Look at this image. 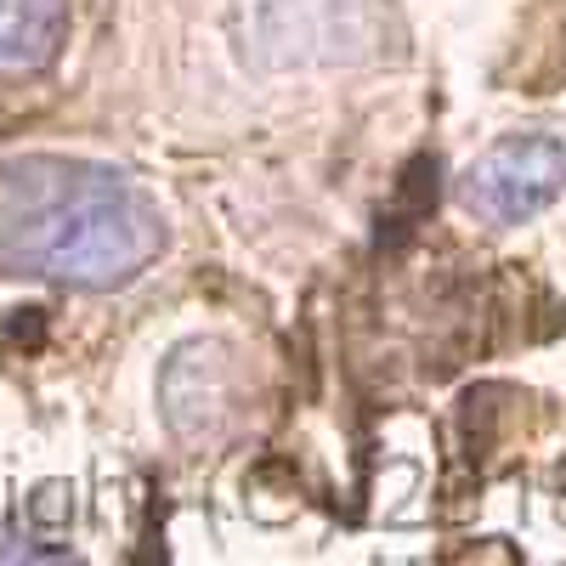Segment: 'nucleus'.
<instances>
[{
    "instance_id": "obj_2",
    "label": "nucleus",
    "mask_w": 566,
    "mask_h": 566,
    "mask_svg": "<svg viewBox=\"0 0 566 566\" xmlns=\"http://www.w3.org/2000/svg\"><path fill=\"white\" fill-rule=\"evenodd\" d=\"M250 45L277 74L363 69L397 45V18L386 0H255Z\"/></svg>"
},
{
    "instance_id": "obj_1",
    "label": "nucleus",
    "mask_w": 566,
    "mask_h": 566,
    "mask_svg": "<svg viewBox=\"0 0 566 566\" xmlns=\"http://www.w3.org/2000/svg\"><path fill=\"white\" fill-rule=\"evenodd\" d=\"M170 250V221L136 176L103 159L23 154L0 165V277L125 290Z\"/></svg>"
},
{
    "instance_id": "obj_5",
    "label": "nucleus",
    "mask_w": 566,
    "mask_h": 566,
    "mask_svg": "<svg viewBox=\"0 0 566 566\" xmlns=\"http://www.w3.org/2000/svg\"><path fill=\"white\" fill-rule=\"evenodd\" d=\"M69 0H0V74H45L69 45Z\"/></svg>"
},
{
    "instance_id": "obj_3",
    "label": "nucleus",
    "mask_w": 566,
    "mask_h": 566,
    "mask_svg": "<svg viewBox=\"0 0 566 566\" xmlns=\"http://www.w3.org/2000/svg\"><path fill=\"white\" fill-rule=\"evenodd\" d=\"M566 199V142L549 130H515L482 148L459 176V205L482 227H527Z\"/></svg>"
},
{
    "instance_id": "obj_4",
    "label": "nucleus",
    "mask_w": 566,
    "mask_h": 566,
    "mask_svg": "<svg viewBox=\"0 0 566 566\" xmlns=\"http://www.w3.org/2000/svg\"><path fill=\"white\" fill-rule=\"evenodd\" d=\"M232 397H239V368H232V346L216 335H187L165 352L159 363V413L170 437L199 448L216 442L232 419Z\"/></svg>"
}]
</instances>
